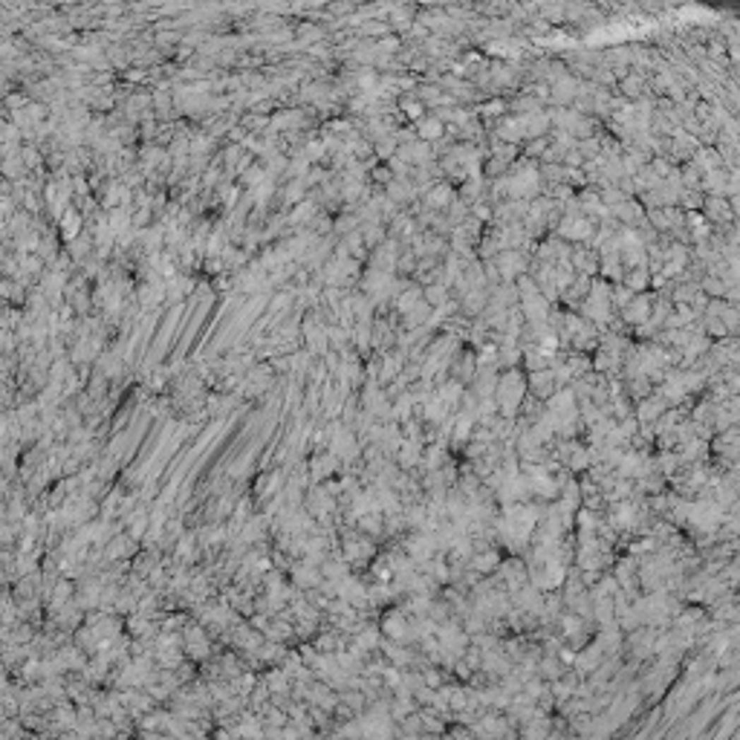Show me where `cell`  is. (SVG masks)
Here are the masks:
<instances>
[{
    "instance_id": "1",
    "label": "cell",
    "mask_w": 740,
    "mask_h": 740,
    "mask_svg": "<svg viewBox=\"0 0 740 740\" xmlns=\"http://www.w3.org/2000/svg\"><path fill=\"white\" fill-rule=\"evenodd\" d=\"M419 131H422V139L437 136V133L443 131V125H440V116H437V119H431V121H425V125H419Z\"/></svg>"
}]
</instances>
